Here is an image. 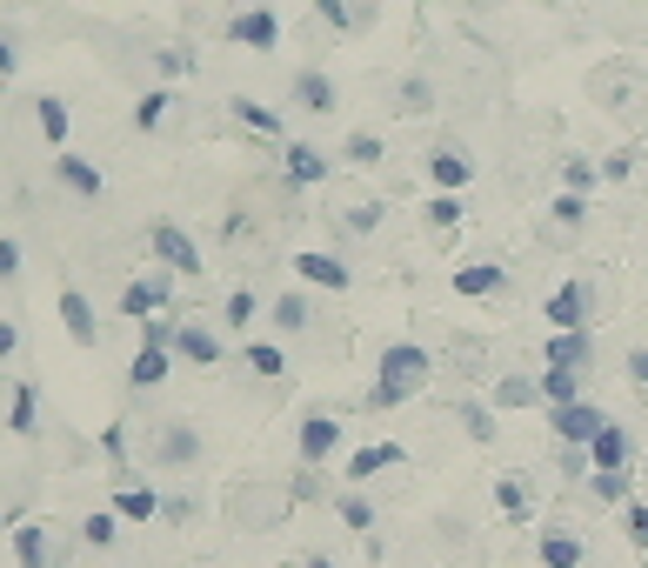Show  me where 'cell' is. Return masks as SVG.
I'll return each instance as SVG.
<instances>
[{
    "mask_svg": "<svg viewBox=\"0 0 648 568\" xmlns=\"http://www.w3.org/2000/svg\"><path fill=\"white\" fill-rule=\"evenodd\" d=\"M74 535H80V542H88V548H114V542H121V515H114V509H94V515H88V522H80Z\"/></svg>",
    "mask_w": 648,
    "mask_h": 568,
    "instance_id": "35",
    "label": "cell"
},
{
    "mask_svg": "<svg viewBox=\"0 0 648 568\" xmlns=\"http://www.w3.org/2000/svg\"><path fill=\"white\" fill-rule=\"evenodd\" d=\"M561 181H569V194H589V188L602 181V160H582V154L561 160Z\"/></svg>",
    "mask_w": 648,
    "mask_h": 568,
    "instance_id": "39",
    "label": "cell"
},
{
    "mask_svg": "<svg viewBox=\"0 0 648 568\" xmlns=\"http://www.w3.org/2000/svg\"><path fill=\"white\" fill-rule=\"evenodd\" d=\"M154 67H160V74H188V67H194V60H188V54H181V47H168V54H154Z\"/></svg>",
    "mask_w": 648,
    "mask_h": 568,
    "instance_id": "53",
    "label": "cell"
},
{
    "mask_svg": "<svg viewBox=\"0 0 648 568\" xmlns=\"http://www.w3.org/2000/svg\"><path fill=\"white\" fill-rule=\"evenodd\" d=\"M582 368H541V401L548 409H561V401H582Z\"/></svg>",
    "mask_w": 648,
    "mask_h": 568,
    "instance_id": "33",
    "label": "cell"
},
{
    "mask_svg": "<svg viewBox=\"0 0 648 568\" xmlns=\"http://www.w3.org/2000/svg\"><path fill=\"white\" fill-rule=\"evenodd\" d=\"M628 175H635V154H628V147H615V154L602 160V181H628Z\"/></svg>",
    "mask_w": 648,
    "mask_h": 568,
    "instance_id": "51",
    "label": "cell"
},
{
    "mask_svg": "<svg viewBox=\"0 0 648 568\" xmlns=\"http://www.w3.org/2000/svg\"><path fill=\"white\" fill-rule=\"evenodd\" d=\"M60 328H67L74 348H101V314L80 288H60Z\"/></svg>",
    "mask_w": 648,
    "mask_h": 568,
    "instance_id": "14",
    "label": "cell"
},
{
    "mask_svg": "<svg viewBox=\"0 0 648 568\" xmlns=\"http://www.w3.org/2000/svg\"><path fill=\"white\" fill-rule=\"evenodd\" d=\"M314 14H321V27L348 34V0H314Z\"/></svg>",
    "mask_w": 648,
    "mask_h": 568,
    "instance_id": "48",
    "label": "cell"
},
{
    "mask_svg": "<svg viewBox=\"0 0 648 568\" xmlns=\"http://www.w3.org/2000/svg\"><path fill=\"white\" fill-rule=\"evenodd\" d=\"M281 175H288V188H321L335 175V160L321 154L314 141H288V154H281Z\"/></svg>",
    "mask_w": 648,
    "mask_h": 568,
    "instance_id": "15",
    "label": "cell"
},
{
    "mask_svg": "<svg viewBox=\"0 0 648 568\" xmlns=\"http://www.w3.org/2000/svg\"><path fill=\"white\" fill-rule=\"evenodd\" d=\"M375 14H381V0H348V34H368Z\"/></svg>",
    "mask_w": 648,
    "mask_h": 568,
    "instance_id": "47",
    "label": "cell"
},
{
    "mask_svg": "<svg viewBox=\"0 0 648 568\" xmlns=\"http://www.w3.org/2000/svg\"><path fill=\"white\" fill-rule=\"evenodd\" d=\"M67 561H74L67 528H47V522H21L14 528V568H67Z\"/></svg>",
    "mask_w": 648,
    "mask_h": 568,
    "instance_id": "5",
    "label": "cell"
},
{
    "mask_svg": "<svg viewBox=\"0 0 648 568\" xmlns=\"http://www.w3.org/2000/svg\"><path fill=\"white\" fill-rule=\"evenodd\" d=\"M548 214H555V234H576V227L589 221V194H561Z\"/></svg>",
    "mask_w": 648,
    "mask_h": 568,
    "instance_id": "38",
    "label": "cell"
},
{
    "mask_svg": "<svg viewBox=\"0 0 648 568\" xmlns=\"http://www.w3.org/2000/svg\"><path fill=\"white\" fill-rule=\"evenodd\" d=\"M221 335L208 328V321H181L175 328V361H188V368H221Z\"/></svg>",
    "mask_w": 648,
    "mask_h": 568,
    "instance_id": "17",
    "label": "cell"
},
{
    "mask_svg": "<svg viewBox=\"0 0 648 568\" xmlns=\"http://www.w3.org/2000/svg\"><path fill=\"white\" fill-rule=\"evenodd\" d=\"M308 568H342V561L335 555H308Z\"/></svg>",
    "mask_w": 648,
    "mask_h": 568,
    "instance_id": "56",
    "label": "cell"
},
{
    "mask_svg": "<svg viewBox=\"0 0 648 568\" xmlns=\"http://www.w3.org/2000/svg\"><path fill=\"white\" fill-rule=\"evenodd\" d=\"M275 328L281 335H301V328H314V301H308V288H288V294H275Z\"/></svg>",
    "mask_w": 648,
    "mask_h": 568,
    "instance_id": "27",
    "label": "cell"
},
{
    "mask_svg": "<svg viewBox=\"0 0 648 568\" xmlns=\"http://www.w3.org/2000/svg\"><path fill=\"white\" fill-rule=\"evenodd\" d=\"M34 127H41V141L60 154V147H67V127H74L67 101H60V94H41V101H34Z\"/></svg>",
    "mask_w": 648,
    "mask_h": 568,
    "instance_id": "28",
    "label": "cell"
},
{
    "mask_svg": "<svg viewBox=\"0 0 648 568\" xmlns=\"http://www.w3.org/2000/svg\"><path fill=\"white\" fill-rule=\"evenodd\" d=\"M101 455H108L114 468H127V428H121V422H114V428L101 435Z\"/></svg>",
    "mask_w": 648,
    "mask_h": 568,
    "instance_id": "50",
    "label": "cell"
},
{
    "mask_svg": "<svg viewBox=\"0 0 648 568\" xmlns=\"http://www.w3.org/2000/svg\"><path fill=\"white\" fill-rule=\"evenodd\" d=\"M502 288H509V268L502 261H461L455 268V294H468V301H489Z\"/></svg>",
    "mask_w": 648,
    "mask_h": 568,
    "instance_id": "23",
    "label": "cell"
},
{
    "mask_svg": "<svg viewBox=\"0 0 648 568\" xmlns=\"http://www.w3.org/2000/svg\"><path fill=\"white\" fill-rule=\"evenodd\" d=\"M221 41L227 47H248V54H275L281 47V14L268 8V0H255V8H234L221 21Z\"/></svg>",
    "mask_w": 648,
    "mask_h": 568,
    "instance_id": "4",
    "label": "cell"
},
{
    "mask_svg": "<svg viewBox=\"0 0 648 568\" xmlns=\"http://www.w3.org/2000/svg\"><path fill=\"white\" fill-rule=\"evenodd\" d=\"M428 375H435V355H428L422 342H388V348L375 355V381H368V394H361V409H368V415L401 409V401H415V394L428 388Z\"/></svg>",
    "mask_w": 648,
    "mask_h": 568,
    "instance_id": "1",
    "label": "cell"
},
{
    "mask_svg": "<svg viewBox=\"0 0 648 568\" xmlns=\"http://www.w3.org/2000/svg\"><path fill=\"white\" fill-rule=\"evenodd\" d=\"M342 154L355 160V168H375V160H381V134H368V127H355V134L342 141Z\"/></svg>",
    "mask_w": 648,
    "mask_h": 568,
    "instance_id": "40",
    "label": "cell"
},
{
    "mask_svg": "<svg viewBox=\"0 0 648 568\" xmlns=\"http://www.w3.org/2000/svg\"><path fill=\"white\" fill-rule=\"evenodd\" d=\"M288 101H294L301 114H314V121H321V114H335V108H342V88H335V74L301 67V74L288 80Z\"/></svg>",
    "mask_w": 648,
    "mask_h": 568,
    "instance_id": "11",
    "label": "cell"
},
{
    "mask_svg": "<svg viewBox=\"0 0 648 568\" xmlns=\"http://www.w3.org/2000/svg\"><path fill=\"white\" fill-rule=\"evenodd\" d=\"M548 428H555V442L561 448H589L602 428H608V409H602V401H561V409H548Z\"/></svg>",
    "mask_w": 648,
    "mask_h": 568,
    "instance_id": "7",
    "label": "cell"
},
{
    "mask_svg": "<svg viewBox=\"0 0 648 568\" xmlns=\"http://www.w3.org/2000/svg\"><path fill=\"white\" fill-rule=\"evenodd\" d=\"M294 448H301V461H308V468L335 461V448H342V422H335V415H301V435H294Z\"/></svg>",
    "mask_w": 648,
    "mask_h": 568,
    "instance_id": "18",
    "label": "cell"
},
{
    "mask_svg": "<svg viewBox=\"0 0 648 568\" xmlns=\"http://www.w3.org/2000/svg\"><path fill=\"white\" fill-rule=\"evenodd\" d=\"M175 375V348H134V361H127V388L134 394H147V388H160V381H168Z\"/></svg>",
    "mask_w": 648,
    "mask_h": 568,
    "instance_id": "24",
    "label": "cell"
},
{
    "mask_svg": "<svg viewBox=\"0 0 648 568\" xmlns=\"http://www.w3.org/2000/svg\"><path fill=\"white\" fill-rule=\"evenodd\" d=\"M14 275H21V241L0 234V281H14Z\"/></svg>",
    "mask_w": 648,
    "mask_h": 568,
    "instance_id": "52",
    "label": "cell"
},
{
    "mask_svg": "<svg viewBox=\"0 0 648 568\" xmlns=\"http://www.w3.org/2000/svg\"><path fill=\"white\" fill-rule=\"evenodd\" d=\"M14 348H21V328H14V321H0V361H14Z\"/></svg>",
    "mask_w": 648,
    "mask_h": 568,
    "instance_id": "55",
    "label": "cell"
},
{
    "mask_svg": "<svg viewBox=\"0 0 648 568\" xmlns=\"http://www.w3.org/2000/svg\"><path fill=\"white\" fill-rule=\"evenodd\" d=\"M175 281H181V275H168V268H160V275H134V281L121 288V314H127V321L168 314V301H175Z\"/></svg>",
    "mask_w": 648,
    "mask_h": 568,
    "instance_id": "10",
    "label": "cell"
},
{
    "mask_svg": "<svg viewBox=\"0 0 648 568\" xmlns=\"http://www.w3.org/2000/svg\"><path fill=\"white\" fill-rule=\"evenodd\" d=\"M147 248H154V268H168V275H201L208 261H201V248H194V234L181 227V221H154L147 227Z\"/></svg>",
    "mask_w": 648,
    "mask_h": 568,
    "instance_id": "6",
    "label": "cell"
},
{
    "mask_svg": "<svg viewBox=\"0 0 648 568\" xmlns=\"http://www.w3.org/2000/svg\"><path fill=\"white\" fill-rule=\"evenodd\" d=\"M461 422H468L474 442H495V409H489V401H461Z\"/></svg>",
    "mask_w": 648,
    "mask_h": 568,
    "instance_id": "42",
    "label": "cell"
},
{
    "mask_svg": "<svg viewBox=\"0 0 648 568\" xmlns=\"http://www.w3.org/2000/svg\"><path fill=\"white\" fill-rule=\"evenodd\" d=\"M628 381L648 388V348H628Z\"/></svg>",
    "mask_w": 648,
    "mask_h": 568,
    "instance_id": "54",
    "label": "cell"
},
{
    "mask_svg": "<svg viewBox=\"0 0 648 568\" xmlns=\"http://www.w3.org/2000/svg\"><path fill=\"white\" fill-rule=\"evenodd\" d=\"M582 555H589V535H576V528H541V542H535L541 568H582Z\"/></svg>",
    "mask_w": 648,
    "mask_h": 568,
    "instance_id": "22",
    "label": "cell"
},
{
    "mask_svg": "<svg viewBox=\"0 0 648 568\" xmlns=\"http://www.w3.org/2000/svg\"><path fill=\"white\" fill-rule=\"evenodd\" d=\"M175 108H181L175 88H147V94L134 101V127H141V134H160V127L175 121Z\"/></svg>",
    "mask_w": 648,
    "mask_h": 568,
    "instance_id": "26",
    "label": "cell"
},
{
    "mask_svg": "<svg viewBox=\"0 0 648 568\" xmlns=\"http://www.w3.org/2000/svg\"><path fill=\"white\" fill-rule=\"evenodd\" d=\"M589 495H595L602 509H622V502L635 495V475H628V468H589Z\"/></svg>",
    "mask_w": 648,
    "mask_h": 568,
    "instance_id": "30",
    "label": "cell"
},
{
    "mask_svg": "<svg viewBox=\"0 0 648 568\" xmlns=\"http://www.w3.org/2000/svg\"><path fill=\"white\" fill-rule=\"evenodd\" d=\"M0 428H8V435H21V442H34V435H41V388H34V381H14Z\"/></svg>",
    "mask_w": 648,
    "mask_h": 568,
    "instance_id": "21",
    "label": "cell"
},
{
    "mask_svg": "<svg viewBox=\"0 0 648 568\" xmlns=\"http://www.w3.org/2000/svg\"><path fill=\"white\" fill-rule=\"evenodd\" d=\"M54 181H60L74 201H101V194H108V175L94 168L88 154H74V147H60V154H54Z\"/></svg>",
    "mask_w": 648,
    "mask_h": 568,
    "instance_id": "12",
    "label": "cell"
},
{
    "mask_svg": "<svg viewBox=\"0 0 648 568\" xmlns=\"http://www.w3.org/2000/svg\"><path fill=\"white\" fill-rule=\"evenodd\" d=\"M301 502H294V489L281 475H241L234 481V495H227V522L241 528V535H255V528H275V522H288Z\"/></svg>",
    "mask_w": 648,
    "mask_h": 568,
    "instance_id": "2",
    "label": "cell"
},
{
    "mask_svg": "<svg viewBox=\"0 0 648 568\" xmlns=\"http://www.w3.org/2000/svg\"><path fill=\"white\" fill-rule=\"evenodd\" d=\"M428 181H435V194H461V188H474V160H468V147H455V141H442L428 160Z\"/></svg>",
    "mask_w": 648,
    "mask_h": 568,
    "instance_id": "13",
    "label": "cell"
},
{
    "mask_svg": "<svg viewBox=\"0 0 648 568\" xmlns=\"http://www.w3.org/2000/svg\"><path fill=\"white\" fill-rule=\"evenodd\" d=\"M255 314H261V294H255V288H234V294L221 301V328H227V335H248Z\"/></svg>",
    "mask_w": 648,
    "mask_h": 568,
    "instance_id": "32",
    "label": "cell"
},
{
    "mask_svg": "<svg viewBox=\"0 0 648 568\" xmlns=\"http://www.w3.org/2000/svg\"><path fill=\"white\" fill-rule=\"evenodd\" d=\"M495 502L509 522H528L535 515V489H528V475H495Z\"/></svg>",
    "mask_w": 648,
    "mask_h": 568,
    "instance_id": "31",
    "label": "cell"
},
{
    "mask_svg": "<svg viewBox=\"0 0 648 568\" xmlns=\"http://www.w3.org/2000/svg\"><path fill=\"white\" fill-rule=\"evenodd\" d=\"M227 114L248 127V134H261V141H281V114H275V108H261L255 94H234V101H227Z\"/></svg>",
    "mask_w": 648,
    "mask_h": 568,
    "instance_id": "29",
    "label": "cell"
},
{
    "mask_svg": "<svg viewBox=\"0 0 648 568\" xmlns=\"http://www.w3.org/2000/svg\"><path fill=\"white\" fill-rule=\"evenodd\" d=\"M622 528H628V542H635V548H648V502H635V495H628V502H622Z\"/></svg>",
    "mask_w": 648,
    "mask_h": 568,
    "instance_id": "44",
    "label": "cell"
},
{
    "mask_svg": "<svg viewBox=\"0 0 648 568\" xmlns=\"http://www.w3.org/2000/svg\"><path fill=\"white\" fill-rule=\"evenodd\" d=\"M541 401V375H502L495 381V409H535Z\"/></svg>",
    "mask_w": 648,
    "mask_h": 568,
    "instance_id": "34",
    "label": "cell"
},
{
    "mask_svg": "<svg viewBox=\"0 0 648 568\" xmlns=\"http://www.w3.org/2000/svg\"><path fill=\"white\" fill-rule=\"evenodd\" d=\"M555 328H595V281L589 275H569L555 294H548V308H541Z\"/></svg>",
    "mask_w": 648,
    "mask_h": 568,
    "instance_id": "8",
    "label": "cell"
},
{
    "mask_svg": "<svg viewBox=\"0 0 648 568\" xmlns=\"http://www.w3.org/2000/svg\"><path fill=\"white\" fill-rule=\"evenodd\" d=\"M175 328H181L175 314H147V321H141V342H147V348H175Z\"/></svg>",
    "mask_w": 648,
    "mask_h": 568,
    "instance_id": "43",
    "label": "cell"
},
{
    "mask_svg": "<svg viewBox=\"0 0 648 568\" xmlns=\"http://www.w3.org/2000/svg\"><path fill=\"white\" fill-rule=\"evenodd\" d=\"M388 468H409V448H401V442H368V448L348 455V481H355V489H368V481L388 475Z\"/></svg>",
    "mask_w": 648,
    "mask_h": 568,
    "instance_id": "19",
    "label": "cell"
},
{
    "mask_svg": "<svg viewBox=\"0 0 648 568\" xmlns=\"http://www.w3.org/2000/svg\"><path fill=\"white\" fill-rule=\"evenodd\" d=\"M201 428L194 422H154V435H147V468L154 475H181V468H194L201 461Z\"/></svg>",
    "mask_w": 648,
    "mask_h": 568,
    "instance_id": "3",
    "label": "cell"
},
{
    "mask_svg": "<svg viewBox=\"0 0 648 568\" xmlns=\"http://www.w3.org/2000/svg\"><path fill=\"white\" fill-rule=\"evenodd\" d=\"M294 275H301V288H321V294H348L355 288V268L342 255H328V248H301Z\"/></svg>",
    "mask_w": 648,
    "mask_h": 568,
    "instance_id": "9",
    "label": "cell"
},
{
    "mask_svg": "<svg viewBox=\"0 0 648 568\" xmlns=\"http://www.w3.org/2000/svg\"><path fill=\"white\" fill-rule=\"evenodd\" d=\"M241 361H248L261 381H281V375H288V355H281L275 342H248V348H241Z\"/></svg>",
    "mask_w": 648,
    "mask_h": 568,
    "instance_id": "36",
    "label": "cell"
},
{
    "mask_svg": "<svg viewBox=\"0 0 648 568\" xmlns=\"http://www.w3.org/2000/svg\"><path fill=\"white\" fill-rule=\"evenodd\" d=\"M335 515H342V522H348V528H355V535H368V528H375V502H368V495H361V489H348V495H342V502H335Z\"/></svg>",
    "mask_w": 648,
    "mask_h": 568,
    "instance_id": "37",
    "label": "cell"
},
{
    "mask_svg": "<svg viewBox=\"0 0 648 568\" xmlns=\"http://www.w3.org/2000/svg\"><path fill=\"white\" fill-rule=\"evenodd\" d=\"M422 214H428V227H435V234H448V227H461V194H435Z\"/></svg>",
    "mask_w": 648,
    "mask_h": 568,
    "instance_id": "41",
    "label": "cell"
},
{
    "mask_svg": "<svg viewBox=\"0 0 648 568\" xmlns=\"http://www.w3.org/2000/svg\"><path fill=\"white\" fill-rule=\"evenodd\" d=\"M14 67H21V34H14V27H0V80H8Z\"/></svg>",
    "mask_w": 648,
    "mask_h": 568,
    "instance_id": "49",
    "label": "cell"
},
{
    "mask_svg": "<svg viewBox=\"0 0 648 568\" xmlns=\"http://www.w3.org/2000/svg\"><path fill=\"white\" fill-rule=\"evenodd\" d=\"M375 221H381L375 201H368V208H342V227H348V234H375Z\"/></svg>",
    "mask_w": 648,
    "mask_h": 568,
    "instance_id": "46",
    "label": "cell"
},
{
    "mask_svg": "<svg viewBox=\"0 0 648 568\" xmlns=\"http://www.w3.org/2000/svg\"><path fill=\"white\" fill-rule=\"evenodd\" d=\"M435 108V88L428 80H409V88H401V114H428Z\"/></svg>",
    "mask_w": 648,
    "mask_h": 568,
    "instance_id": "45",
    "label": "cell"
},
{
    "mask_svg": "<svg viewBox=\"0 0 648 568\" xmlns=\"http://www.w3.org/2000/svg\"><path fill=\"white\" fill-rule=\"evenodd\" d=\"M541 361L548 368H595V328H555L548 335V348H541Z\"/></svg>",
    "mask_w": 648,
    "mask_h": 568,
    "instance_id": "16",
    "label": "cell"
},
{
    "mask_svg": "<svg viewBox=\"0 0 648 568\" xmlns=\"http://www.w3.org/2000/svg\"><path fill=\"white\" fill-rule=\"evenodd\" d=\"M114 515H121V522H160V489H154V481L121 475V481H114Z\"/></svg>",
    "mask_w": 648,
    "mask_h": 568,
    "instance_id": "20",
    "label": "cell"
},
{
    "mask_svg": "<svg viewBox=\"0 0 648 568\" xmlns=\"http://www.w3.org/2000/svg\"><path fill=\"white\" fill-rule=\"evenodd\" d=\"M635 461V435L622 428V422H608L595 442H589V468H628Z\"/></svg>",
    "mask_w": 648,
    "mask_h": 568,
    "instance_id": "25",
    "label": "cell"
}]
</instances>
